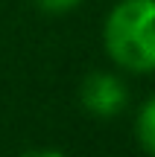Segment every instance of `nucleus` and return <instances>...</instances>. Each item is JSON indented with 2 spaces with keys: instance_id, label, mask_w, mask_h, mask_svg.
<instances>
[{
  "instance_id": "obj_1",
  "label": "nucleus",
  "mask_w": 155,
  "mask_h": 157,
  "mask_svg": "<svg viewBox=\"0 0 155 157\" xmlns=\"http://www.w3.org/2000/svg\"><path fill=\"white\" fill-rule=\"evenodd\" d=\"M103 47L126 73H155V0H117L103 21Z\"/></svg>"
},
{
  "instance_id": "obj_2",
  "label": "nucleus",
  "mask_w": 155,
  "mask_h": 157,
  "mask_svg": "<svg viewBox=\"0 0 155 157\" xmlns=\"http://www.w3.org/2000/svg\"><path fill=\"white\" fill-rule=\"evenodd\" d=\"M79 105L88 117L94 119H114L126 111L129 105V90L126 82L114 73L94 70L82 78L79 84Z\"/></svg>"
},
{
  "instance_id": "obj_3",
  "label": "nucleus",
  "mask_w": 155,
  "mask_h": 157,
  "mask_svg": "<svg viewBox=\"0 0 155 157\" xmlns=\"http://www.w3.org/2000/svg\"><path fill=\"white\" fill-rule=\"evenodd\" d=\"M135 140H138V146L146 154L155 157V96H149L138 108V117H135Z\"/></svg>"
},
{
  "instance_id": "obj_4",
  "label": "nucleus",
  "mask_w": 155,
  "mask_h": 157,
  "mask_svg": "<svg viewBox=\"0 0 155 157\" xmlns=\"http://www.w3.org/2000/svg\"><path fill=\"white\" fill-rule=\"evenodd\" d=\"M35 9L47 17H62V15H70L73 9H79L82 0H32Z\"/></svg>"
}]
</instances>
